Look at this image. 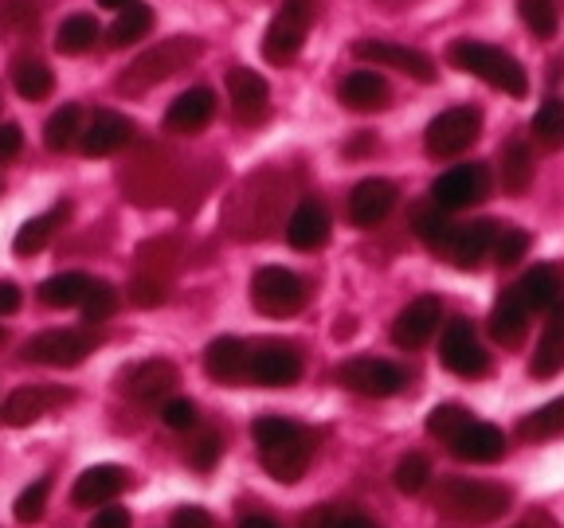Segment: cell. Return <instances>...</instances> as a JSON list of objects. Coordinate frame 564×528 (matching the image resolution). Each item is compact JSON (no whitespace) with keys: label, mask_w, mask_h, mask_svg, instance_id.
<instances>
[{"label":"cell","mask_w":564,"mask_h":528,"mask_svg":"<svg viewBox=\"0 0 564 528\" xmlns=\"http://www.w3.org/2000/svg\"><path fill=\"white\" fill-rule=\"evenodd\" d=\"M397 185L392 180H384V176H365V180H357L349 193V220L352 228H380V223L392 216V208H397Z\"/></svg>","instance_id":"2e32d148"},{"label":"cell","mask_w":564,"mask_h":528,"mask_svg":"<svg viewBox=\"0 0 564 528\" xmlns=\"http://www.w3.org/2000/svg\"><path fill=\"white\" fill-rule=\"evenodd\" d=\"M20 150H24V130L17 122H4L0 125V161L20 157Z\"/></svg>","instance_id":"f5cc1de1"},{"label":"cell","mask_w":564,"mask_h":528,"mask_svg":"<svg viewBox=\"0 0 564 528\" xmlns=\"http://www.w3.org/2000/svg\"><path fill=\"white\" fill-rule=\"evenodd\" d=\"M87 290H90V274L63 271V274H52V278L40 282L35 298H40V306H47V309H70V306H83Z\"/></svg>","instance_id":"f546056e"},{"label":"cell","mask_w":564,"mask_h":528,"mask_svg":"<svg viewBox=\"0 0 564 528\" xmlns=\"http://www.w3.org/2000/svg\"><path fill=\"white\" fill-rule=\"evenodd\" d=\"M251 435H256V447H259V462L263 470L282 485H294L306 477L310 462H314V450L317 439L310 427H302L299 419L291 415H259L251 422Z\"/></svg>","instance_id":"6da1fadb"},{"label":"cell","mask_w":564,"mask_h":528,"mask_svg":"<svg viewBox=\"0 0 564 528\" xmlns=\"http://www.w3.org/2000/svg\"><path fill=\"white\" fill-rule=\"evenodd\" d=\"M498 228H502V223H494V220L458 223L455 235H451L447 258L458 266V271H478L482 258H490V246H494V239H498Z\"/></svg>","instance_id":"d4e9b609"},{"label":"cell","mask_w":564,"mask_h":528,"mask_svg":"<svg viewBox=\"0 0 564 528\" xmlns=\"http://www.w3.org/2000/svg\"><path fill=\"white\" fill-rule=\"evenodd\" d=\"M95 352V333H83V329H47V333H35L32 341H24L20 356L28 364H44V369H75Z\"/></svg>","instance_id":"8fae6325"},{"label":"cell","mask_w":564,"mask_h":528,"mask_svg":"<svg viewBox=\"0 0 564 528\" xmlns=\"http://www.w3.org/2000/svg\"><path fill=\"white\" fill-rule=\"evenodd\" d=\"M236 528H282V525L271 517V513H243Z\"/></svg>","instance_id":"680465c9"},{"label":"cell","mask_w":564,"mask_h":528,"mask_svg":"<svg viewBox=\"0 0 564 528\" xmlns=\"http://www.w3.org/2000/svg\"><path fill=\"white\" fill-rule=\"evenodd\" d=\"M216 118V90L212 87H188L169 102L165 130L169 133H200Z\"/></svg>","instance_id":"603a6c76"},{"label":"cell","mask_w":564,"mask_h":528,"mask_svg":"<svg viewBox=\"0 0 564 528\" xmlns=\"http://www.w3.org/2000/svg\"><path fill=\"white\" fill-rule=\"evenodd\" d=\"M0 20H4V24H17V28L35 24V4L32 0H4V4H0Z\"/></svg>","instance_id":"681fc988"},{"label":"cell","mask_w":564,"mask_h":528,"mask_svg":"<svg viewBox=\"0 0 564 528\" xmlns=\"http://www.w3.org/2000/svg\"><path fill=\"white\" fill-rule=\"evenodd\" d=\"M564 435V396L549 399V404L533 407L529 415L518 419V439L521 442H549Z\"/></svg>","instance_id":"4dcf8cb0"},{"label":"cell","mask_w":564,"mask_h":528,"mask_svg":"<svg viewBox=\"0 0 564 528\" xmlns=\"http://www.w3.org/2000/svg\"><path fill=\"white\" fill-rule=\"evenodd\" d=\"M529 133H533V141H538L541 150L556 153L564 150V98H545V102L538 106V114H533V122H529Z\"/></svg>","instance_id":"8d00e7d4"},{"label":"cell","mask_w":564,"mask_h":528,"mask_svg":"<svg viewBox=\"0 0 564 528\" xmlns=\"http://www.w3.org/2000/svg\"><path fill=\"white\" fill-rule=\"evenodd\" d=\"M334 528H380L372 517H365V513H352V509H337V520Z\"/></svg>","instance_id":"6f0895ef"},{"label":"cell","mask_w":564,"mask_h":528,"mask_svg":"<svg viewBox=\"0 0 564 528\" xmlns=\"http://www.w3.org/2000/svg\"><path fill=\"white\" fill-rule=\"evenodd\" d=\"M458 223L451 220L447 211H440L435 204H427V208H415L412 211V231L415 239H420L427 251H435V255H447L451 246V235H455Z\"/></svg>","instance_id":"1f68e13d"},{"label":"cell","mask_w":564,"mask_h":528,"mask_svg":"<svg viewBox=\"0 0 564 528\" xmlns=\"http://www.w3.org/2000/svg\"><path fill=\"white\" fill-rule=\"evenodd\" d=\"M334 520H337L334 505H322V509H310L306 517L299 520V528H334Z\"/></svg>","instance_id":"11a10c76"},{"label":"cell","mask_w":564,"mask_h":528,"mask_svg":"<svg viewBox=\"0 0 564 528\" xmlns=\"http://www.w3.org/2000/svg\"><path fill=\"white\" fill-rule=\"evenodd\" d=\"M337 98H341L345 110H357V114H372V110H384L392 90H388L384 75L372 67H361V70H349L337 87Z\"/></svg>","instance_id":"484cf974"},{"label":"cell","mask_w":564,"mask_h":528,"mask_svg":"<svg viewBox=\"0 0 564 528\" xmlns=\"http://www.w3.org/2000/svg\"><path fill=\"white\" fill-rule=\"evenodd\" d=\"M545 326H553V329H561V333H564V294L556 298V306L549 309V321H545Z\"/></svg>","instance_id":"91938a15"},{"label":"cell","mask_w":564,"mask_h":528,"mask_svg":"<svg viewBox=\"0 0 564 528\" xmlns=\"http://www.w3.org/2000/svg\"><path fill=\"white\" fill-rule=\"evenodd\" d=\"M133 130H138V125H133V118L118 114V110H98V114L83 125L79 145H83V153H87V157H110V153H118V150H126V145H130Z\"/></svg>","instance_id":"ffe728a7"},{"label":"cell","mask_w":564,"mask_h":528,"mask_svg":"<svg viewBox=\"0 0 564 528\" xmlns=\"http://www.w3.org/2000/svg\"><path fill=\"white\" fill-rule=\"evenodd\" d=\"M200 52H204V44L196 35H169V40H161L158 47H150V52L138 55V59L126 67V75L118 79V90H122V95H145L150 87L173 79L176 70H185L188 63L200 59Z\"/></svg>","instance_id":"277c9868"},{"label":"cell","mask_w":564,"mask_h":528,"mask_svg":"<svg viewBox=\"0 0 564 528\" xmlns=\"http://www.w3.org/2000/svg\"><path fill=\"white\" fill-rule=\"evenodd\" d=\"M130 470L115 466V462H102V466H90L83 470L79 477H75V485H70V505L75 509H95V505H110L118 497V493L130 485Z\"/></svg>","instance_id":"ac0fdd59"},{"label":"cell","mask_w":564,"mask_h":528,"mask_svg":"<svg viewBox=\"0 0 564 528\" xmlns=\"http://www.w3.org/2000/svg\"><path fill=\"white\" fill-rule=\"evenodd\" d=\"M70 216V204H55L52 211H44V216H35V220H28L24 228L17 231V239H12V246H17V255H35V251H44L47 239L55 235V228H59L63 220Z\"/></svg>","instance_id":"836d02e7"},{"label":"cell","mask_w":564,"mask_h":528,"mask_svg":"<svg viewBox=\"0 0 564 528\" xmlns=\"http://www.w3.org/2000/svg\"><path fill=\"white\" fill-rule=\"evenodd\" d=\"M490 193V168L482 161H463V165H451L447 173H440L427 188L432 204L440 211H463V208H475V204L486 200Z\"/></svg>","instance_id":"ba28073f"},{"label":"cell","mask_w":564,"mask_h":528,"mask_svg":"<svg viewBox=\"0 0 564 528\" xmlns=\"http://www.w3.org/2000/svg\"><path fill=\"white\" fill-rule=\"evenodd\" d=\"M158 415L169 431H193L196 422H200V407H196L188 396H169Z\"/></svg>","instance_id":"7dc6e473"},{"label":"cell","mask_w":564,"mask_h":528,"mask_svg":"<svg viewBox=\"0 0 564 528\" xmlns=\"http://www.w3.org/2000/svg\"><path fill=\"white\" fill-rule=\"evenodd\" d=\"M447 63L463 75H475L486 87L502 90L510 98H525L529 95V70L513 59L510 52L494 44H482V40H455L447 47Z\"/></svg>","instance_id":"3957f363"},{"label":"cell","mask_w":564,"mask_h":528,"mask_svg":"<svg viewBox=\"0 0 564 528\" xmlns=\"http://www.w3.org/2000/svg\"><path fill=\"white\" fill-rule=\"evenodd\" d=\"M98 35H102L98 20L90 16V12H75V16L63 20L59 32H55V52L59 55H87L90 47H95Z\"/></svg>","instance_id":"d590c367"},{"label":"cell","mask_w":564,"mask_h":528,"mask_svg":"<svg viewBox=\"0 0 564 528\" xmlns=\"http://www.w3.org/2000/svg\"><path fill=\"white\" fill-rule=\"evenodd\" d=\"M564 369V333L553 326H545L538 349H533V361H529V376L538 380H553Z\"/></svg>","instance_id":"f35d334b"},{"label":"cell","mask_w":564,"mask_h":528,"mask_svg":"<svg viewBox=\"0 0 564 528\" xmlns=\"http://www.w3.org/2000/svg\"><path fill=\"white\" fill-rule=\"evenodd\" d=\"M118 301H122V294H118L115 282L90 278V290H87V298H83V317H87L90 326H95V321H106V317L118 309Z\"/></svg>","instance_id":"bcb514c9"},{"label":"cell","mask_w":564,"mask_h":528,"mask_svg":"<svg viewBox=\"0 0 564 528\" xmlns=\"http://www.w3.org/2000/svg\"><path fill=\"white\" fill-rule=\"evenodd\" d=\"M513 505V490L498 482H478V477H440L432 490V509L440 513L447 525L458 528H478L490 520L506 517Z\"/></svg>","instance_id":"7a4b0ae2"},{"label":"cell","mask_w":564,"mask_h":528,"mask_svg":"<svg viewBox=\"0 0 564 528\" xmlns=\"http://www.w3.org/2000/svg\"><path fill=\"white\" fill-rule=\"evenodd\" d=\"M302 380V356L294 344L282 341H263L251 349L247 361V384L256 387H291Z\"/></svg>","instance_id":"4fadbf2b"},{"label":"cell","mask_w":564,"mask_h":528,"mask_svg":"<svg viewBox=\"0 0 564 528\" xmlns=\"http://www.w3.org/2000/svg\"><path fill=\"white\" fill-rule=\"evenodd\" d=\"M20 306H24V294H20V286L12 278H0V317L17 314Z\"/></svg>","instance_id":"db71d44e"},{"label":"cell","mask_w":564,"mask_h":528,"mask_svg":"<svg viewBox=\"0 0 564 528\" xmlns=\"http://www.w3.org/2000/svg\"><path fill=\"white\" fill-rule=\"evenodd\" d=\"M510 528H561V520H556L549 509H533V513H525L521 520H513Z\"/></svg>","instance_id":"9f6ffc18"},{"label":"cell","mask_w":564,"mask_h":528,"mask_svg":"<svg viewBox=\"0 0 564 528\" xmlns=\"http://www.w3.org/2000/svg\"><path fill=\"white\" fill-rule=\"evenodd\" d=\"M153 9L150 4H141V0H133V4H126L122 12L115 16V24H110V47H130L138 44V40H145V35L153 32Z\"/></svg>","instance_id":"e575fe53"},{"label":"cell","mask_w":564,"mask_h":528,"mask_svg":"<svg viewBox=\"0 0 564 528\" xmlns=\"http://www.w3.org/2000/svg\"><path fill=\"white\" fill-rule=\"evenodd\" d=\"M176 384H181V372H176L173 361H165V356H153V361H141L133 364L130 372H126V392H130V399H138V404H165L169 396L176 392Z\"/></svg>","instance_id":"d6986e66"},{"label":"cell","mask_w":564,"mask_h":528,"mask_svg":"<svg viewBox=\"0 0 564 528\" xmlns=\"http://www.w3.org/2000/svg\"><path fill=\"white\" fill-rule=\"evenodd\" d=\"M440 321H443V301L435 294H420L392 321V344L397 349H423V344L440 333Z\"/></svg>","instance_id":"5bb4252c"},{"label":"cell","mask_w":564,"mask_h":528,"mask_svg":"<svg viewBox=\"0 0 564 528\" xmlns=\"http://www.w3.org/2000/svg\"><path fill=\"white\" fill-rule=\"evenodd\" d=\"M513 294L521 298V306L529 309V314H549V309L556 306V298L564 294V278L556 266L541 263L533 266V271L521 274V282L513 286Z\"/></svg>","instance_id":"83f0119b"},{"label":"cell","mask_w":564,"mask_h":528,"mask_svg":"<svg viewBox=\"0 0 564 528\" xmlns=\"http://www.w3.org/2000/svg\"><path fill=\"white\" fill-rule=\"evenodd\" d=\"M98 4H102V9H115V12H122L126 4H133V0H98Z\"/></svg>","instance_id":"94428289"},{"label":"cell","mask_w":564,"mask_h":528,"mask_svg":"<svg viewBox=\"0 0 564 528\" xmlns=\"http://www.w3.org/2000/svg\"><path fill=\"white\" fill-rule=\"evenodd\" d=\"M447 450L458 458V462H470V466H490V462H502L506 450H510V439H506L502 427H494V422H467L455 439L447 442Z\"/></svg>","instance_id":"9a60e30c"},{"label":"cell","mask_w":564,"mask_h":528,"mask_svg":"<svg viewBox=\"0 0 564 528\" xmlns=\"http://www.w3.org/2000/svg\"><path fill=\"white\" fill-rule=\"evenodd\" d=\"M79 138H83V110L75 102L59 106V110L44 122V145L52 153H67Z\"/></svg>","instance_id":"74e56055"},{"label":"cell","mask_w":564,"mask_h":528,"mask_svg":"<svg viewBox=\"0 0 564 528\" xmlns=\"http://www.w3.org/2000/svg\"><path fill=\"white\" fill-rule=\"evenodd\" d=\"M247 361H251V344L239 341V337H216L204 349V372L216 384L243 387L247 384Z\"/></svg>","instance_id":"7402d4cb"},{"label":"cell","mask_w":564,"mask_h":528,"mask_svg":"<svg viewBox=\"0 0 564 528\" xmlns=\"http://www.w3.org/2000/svg\"><path fill=\"white\" fill-rule=\"evenodd\" d=\"M169 528H216V520H212V513L200 509V505H181V509L173 513V525Z\"/></svg>","instance_id":"f907efd6"},{"label":"cell","mask_w":564,"mask_h":528,"mask_svg":"<svg viewBox=\"0 0 564 528\" xmlns=\"http://www.w3.org/2000/svg\"><path fill=\"white\" fill-rule=\"evenodd\" d=\"M87 528H133V517L122 505H106V509H98L95 517H90Z\"/></svg>","instance_id":"816d5d0a"},{"label":"cell","mask_w":564,"mask_h":528,"mask_svg":"<svg viewBox=\"0 0 564 528\" xmlns=\"http://www.w3.org/2000/svg\"><path fill=\"white\" fill-rule=\"evenodd\" d=\"M337 384L352 396H365V399H392L404 392V372L400 364L392 361H380V356H352L337 369Z\"/></svg>","instance_id":"30bf717a"},{"label":"cell","mask_w":564,"mask_h":528,"mask_svg":"<svg viewBox=\"0 0 564 528\" xmlns=\"http://www.w3.org/2000/svg\"><path fill=\"white\" fill-rule=\"evenodd\" d=\"M467 422H475V415H470L463 404H440V407H432V415H427V422H423V427H427V435H432V439L451 442L458 431H463V427H467Z\"/></svg>","instance_id":"7bdbcfd3"},{"label":"cell","mask_w":564,"mask_h":528,"mask_svg":"<svg viewBox=\"0 0 564 528\" xmlns=\"http://www.w3.org/2000/svg\"><path fill=\"white\" fill-rule=\"evenodd\" d=\"M0 341H4V326H0Z\"/></svg>","instance_id":"6125c7cd"},{"label":"cell","mask_w":564,"mask_h":528,"mask_svg":"<svg viewBox=\"0 0 564 528\" xmlns=\"http://www.w3.org/2000/svg\"><path fill=\"white\" fill-rule=\"evenodd\" d=\"M310 290L306 278L294 274L291 266H259L256 278H251V301H256L259 314L267 317H291L306 306Z\"/></svg>","instance_id":"8992f818"},{"label":"cell","mask_w":564,"mask_h":528,"mask_svg":"<svg viewBox=\"0 0 564 528\" xmlns=\"http://www.w3.org/2000/svg\"><path fill=\"white\" fill-rule=\"evenodd\" d=\"M352 55L372 63V67L400 70V75H408V79H415V82H435V75H440L432 55L420 52V47L397 44V40H357Z\"/></svg>","instance_id":"7c38bea8"},{"label":"cell","mask_w":564,"mask_h":528,"mask_svg":"<svg viewBox=\"0 0 564 528\" xmlns=\"http://www.w3.org/2000/svg\"><path fill=\"white\" fill-rule=\"evenodd\" d=\"M228 98H231V114L239 122H259L271 106V87L259 70L251 67H231L228 70Z\"/></svg>","instance_id":"cb8c5ba5"},{"label":"cell","mask_w":564,"mask_h":528,"mask_svg":"<svg viewBox=\"0 0 564 528\" xmlns=\"http://www.w3.org/2000/svg\"><path fill=\"white\" fill-rule=\"evenodd\" d=\"M482 138V110L478 106H451L443 114H435L423 133V150L435 161H447L467 153L475 141Z\"/></svg>","instance_id":"5b68a950"},{"label":"cell","mask_w":564,"mask_h":528,"mask_svg":"<svg viewBox=\"0 0 564 528\" xmlns=\"http://www.w3.org/2000/svg\"><path fill=\"white\" fill-rule=\"evenodd\" d=\"M126 294H130L133 306L153 309V306H161V301L169 298V282L158 278V274H141V278L130 282V290H126Z\"/></svg>","instance_id":"c3c4849f"},{"label":"cell","mask_w":564,"mask_h":528,"mask_svg":"<svg viewBox=\"0 0 564 528\" xmlns=\"http://www.w3.org/2000/svg\"><path fill=\"white\" fill-rule=\"evenodd\" d=\"M70 399H75V392H67V387H44V384H24L17 387L9 399H4V422L9 427H28V422L44 419V415H52L55 407H67Z\"/></svg>","instance_id":"e0dca14e"},{"label":"cell","mask_w":564,"mask_h":528,"mask_svg":"<svg viewBox=\"0 0 564 528\" xmlns=\"http://www.w3.org/2000/svg\"><path fill=\"white\" fill-rule=\"evenodd\" d=\"M435 470H432V458L420 454V450H412V454H404L397 462V470H392V482H397L400 493H408V497H415V493H423L427 485H432Z\"/></svg>","instance_id":"ab89813d"},{"label":"cell","mask_w":564,"mask_h":528,"mask_svg":"<svg viewBox=\"0 0 564 528\" xmlns=\"http://www.w3.org/2000/svg\"><path fill=\"white\" fill-rule=\"evenodd\" d=\"M518 12H521V24L538 35V40H553L556 28H561V12H556L553 0H518Z\"/></svg>","instance_id":"b9f144b4"},{"label":"cell","mask_w":564,"mask_h":528,"mask_svg":"<svg viewBox=\"0 0 564 528\" xmlns=\"http://www.w3.org/2000/svg\"><path fill=\"white\" fill-rule=\"evenodd\" d=\"M440 364L451 372V376H463V380H482L486 372H490V352H486V344L478 341L475 326H470L467 317H455V321L443 326Z\"/></svg>","instance_id":"9c48e42d"},{"label":"cell","mask_w":564,"mask_h":528,"mask_svg":"<svg viewBox=\"0 0 564 528\" xmlns=\"http://www.w3.org/2000/svg\"><path fill=\"white\" fill-rule=\"evenodd\" d=\"M486 329H490V337L502 344V349H518V344L525 341L529 309L521 306V298L513 294V286L498 294V301L490 306V321H486Z\"/></svg>","instance_id":"4316f807"},{"label":"cell","mask_w":564,"mask_h":528,"mask_svg":"<svg viewBox=\"0 0 564 528\" xmlns=\"http://www.w3.org/2000/svg\"><path fill=\"white\" fill-rule=\"evenodd\" d=\"M529 231L525 228H513V223H506V228H498V239H494L490 246V258L498 266H518L521 258L529 255Z\"/></svg>","instance_id":"f6af8a7d"},{"label":"cell","mask_w":564,"mask_h":528,"mask_svg":"<svg viewBox=\"0 0 564 528\" xmlns=\"http://www.w3.org/2000/svg\"><path fill=\"white\" fill-rule=\"evenodd\" d=\"M498 173H502V188L510 196L529 193V185H533V150H529L525 138H510L498 150Z\"/></svg>","instance_id":"f1b7e54d"},{"label":"cell","mask_w":564,"mask_h":528,"mask_svg":"<svg viewBox=\"0 0 564 528\" xmlns=\"http://www.w3.org/2000/svg\"><path fill=\"white\" fill-rule=\"evenodd\" d=\"M12 87H17V95L24 98V102H44L55 90V75L44 59L24 55V59L12 63Z\"/></svg>","instance_id":"d6a6232c"},{"label":"cell","mask_w":564,"mask_h":528,"mask_svg":"<svg viewBox=\"0 0 564 528\" xmlns=\"http://www.w3.org/2000/svg\"><path fill=\"white\" fill-rule=\"evenodd\" d=\"M47 497H52V474L35 477V482L20 493L17 505H12V517H17L20 525H40L47 513Z\"/></svg>","instance_id":"60d3db41"},{"label":"cell","mask_w":564,"mask_h":528,"mask_svg":"<svg viewBox=\"0 0 564 528\" xmlns=\"http://www.w3.org/2000/svg\"><path fill=\"white\" fill-rule=\"evenodd\" d=\"M224 458V435L220 431H200L196 439H188L185 447V462L200 474H212V470L220 466Z\"/></svg>","instance_id":"ee69618b"},{"label":"cell","mask_w":564,"mask_h":528,"mask_svg":"<svg viewBox=\"0 0 564 528\" xmlns=\"http://www.w3.org/2000/svg\"><path fill=\"white\" fill-rule=\"evenodd\" d=\"M314 24V0H282V9L274 12V20L267 24L263 35V59L282 67L306 44V32Z\"/></svg>","instance_id":"52a82bcc"},{"label":"cell","mask_w":564,"mask_h":528,"mask_svg":"<svg viewBox=\"0 0 564 528\" xmlns=\"http://www.w3.org/2000/svg\"><path fill=\"white\" fill-rule=\"evenodd\" d=\"M329 231H334V220H329V208L317 196H306L299 200V208L291 211L286 220V243L294 251H317V246L329 243Z\"/></svg>","instance_id":"44dd1931"}]
</instances>
